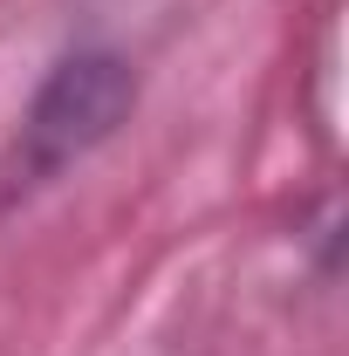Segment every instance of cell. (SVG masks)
Returning a JSON list of instances; mask_svg holds the SVG:
<instances>
[{
	"mask_svg": "<svg viewBox=\"0 0 349 356\" xmlns=\"http://www.w3.org/2000/svg\"><path fill=\"white\" fill-rule=\"evenodd\" d=\"M131 110H137V62L131 55L96 48V42L69 48L42 76V89L28 96V110L14 124V144L0 158V213L55 192L76 165H89L131 124Z\"/></svg>",
	"mask_w": 349,
	"mask_h": 356,
	"instance_id": "obj_1",
	"label": "cell"
}]
</instances>
